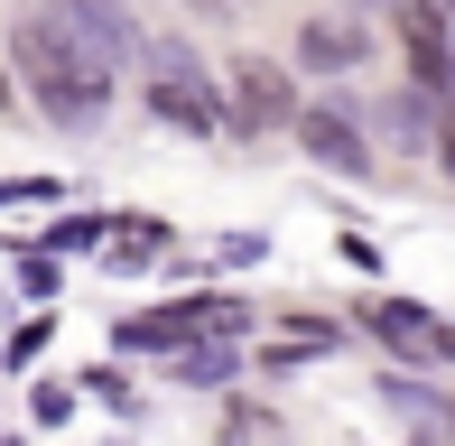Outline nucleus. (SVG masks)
<instances>
[{
  "label": "nucleus",
  "mask_w": 455,
  "mask_h": 446,
  "mask_svg": "<svg viewBox=\"0 0 455 446\" xmlns=\"http://www.w3.org/2000/svg\"><path fill=\"white\" fill-rule=\"evenodd\" d=\"M177 381H233V354H223V344H204V354L177 362Z\"/></svg>",
  "instance_id": "nucleus-8"
},
{
  "label": "nucleus",
  "mask_w": 455,
  "mask_h": 446,
  "mask_svg": "<svg viewBox=\"0 0 455 446\" xmlns=\"http://www.w3.org/2000/svg\"><path fill=\"white\" fill-rule=\"evenodd\" d=\"M149 112H158V121H177V131H223V103L204 93V75H186V66H177V56L149 75Z\"/></svg>",
  "instance_id": "nucleus-4"
},
{
  "label": "nucleus",
  "mask_w": 455,
  "mask_h": 446,
  "mask_svg": "<svg viewBox=\"0 0 455 446\" xmlns=\"http://www.w3.org/2000/svg\"><path fill=\"white\" fill-rule=\"evenodd\" d=\"M214 10H251V0H214Z\"/></svg>",
  "instance_id": "nucleus-10"
},
{
  "label": "nucleus",
  "mask_w": 455,
  "mask_h": 446,
  "mask_svg": "<svg viewBox=\"0 0 455 446\" xmlns=\"http://www.w3.org/2000/svg\"><path fill=\"white\" fill-rule=\"evenodd\" d=\"M298 56L307 66H363V28L354 19H316V28L298 37Z\"/></svg>",
  "instance_id": "nucleus-7"
},
{
  "label": "nucleus",
  "mask_w": 455,
  "mask_h": 446,
  "mask_svg": "<svg viewBox=\"0 0 455 446\" xmlns=\"http://www.w3.org/2000/svg\"><path fill=\"white\" fill-rule=\"evenodd\" d=\"M47 28L84 56V75H102V84H112L121 56H131V28L112 19V0H47Z\"/></svg>",
  "instance_id": "nucleus-2"
},
{
  "label": "nucleus",
  "mask_w": 455,
  "mask_h": 446,
  "mask_svg": "<svg viewBox=\"0 0 455 446\" xmlns=\"http://www.w3.org/2000/svg\"><path fill=\"white\" fill-rule=\"evenodd\" d=\"M233 131H279V121H298V84H288V66L270 56H233Z\"/></svg>",
  "instance_id": "nucleus-3"
},
{
  "label": "nucleus",
  "mask_w": 455,
  "mask_h": 446,
  "mask_svg": "<svg viewBox=\"0 0 455 446\" xmlns=\"http://www.w3.org/2000/svg\"><path fill=\"white\" fill-rule=\"evenodd\" d=\"M19 66H28L37 103H47L56 121H93V112H102V93H112V84H102V75H84V56H75L66 37L47 28V10H37L28 28H19Z\"/></svg>",
  "instance_id": "nucleus-1"
},
{
  "label": "nucleus",
  "mask_w": 455,
  "mask_h": 446,
  "mask_svg": "<svg viewBox=\"0 0 455 446\" xmlns=\"http://www.w3.org/2000/svg\"><path fill=\"white\" fill-rule=\"evenodd\" d=\"M298 139H307V158L316 168H335V177H371V149H363V131L344 112H298Z\"/></svg>",
  "instance_id": "nucleus-5"
},
{
  "label": "nucleus",
  "mask_w": 455,
  "mask_h": 446,
  "mask_svg": "<svg viewBox=\"0 0 455 446\" xmlns=\"http://www.w3.org/2000/svg\"><path fill=\"white\" fill-rule=\"evenodd\" d=\"M419 10H446V19H455V0H419Z\"/></svg>",
  "instance_id": "nucleus-9"
},
{
  "label": "nucleus",
  "mask_w": 455,
  "mask_h": 446,
  "mask_svg": "<svg viewBox=\"0 0 455 446\" xmlns=\"http://www.w3.org/2000/svg\"><path fill=\"white\" fill-rule=\"evenodd\" d=\"M363 326H371V335H390L409 362H446V326H427V316H419V307H400V298H371Z\"/></svg>",
  "instance_id": "nucleus-6"
},
{
  "label": "nucleus",
  "mask_w": 455,
  "mask_h": 446,
  "mask_svg": "<svg viewBox=\"0 0 455 446\" xmlns=\"http://www.w3.org/2000/svg\"><path fill=\"white\" fill-rule=\"evenodd\" d=\"M0 103H10V75H0Z\"/></svg>",
  "instance_id": "nucleus-11"
}]
</instances>
